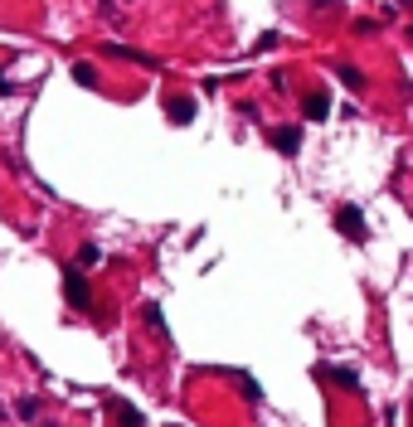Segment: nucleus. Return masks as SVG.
Listing matches in <instances>:
<instances>
[{"instance_id": "obj_1", "label": "nucleus", "mask_w": 413, "mask_h": 427, "mask_svg": "<svg viewBox=\"0 0 413 427\" xmlns=\"http://www.w3.org/2000/svg\"><path fill=\"white\" fill-rule=\"evenodd\" d=\"M64 292L73 311H92V292H88V272L83 267H64Z\"/></svg>"}, {"instance_id": "obj_2", "label": "nucleus", "mask_w": 413, "mask_h": 427, "mask_svg": "<svg viewBox=\"0 0 413 427\" xmlns=\"http://www.w3.org/2000/svg\"><path fill=\"white\" fill-rule=\"evenodd\" d=\"M336 229H340L350 243H365V238H370V224H365V214H360L355 204H340V209H336Z\"/></svg>"}, {"instance_id": "obj_8", "label": "nucleus", "mask_w": 413, "mask_h": 427, "mask_svg": "<svg viewBox=\"0 0 413 427\" xmlns=\"http://www.w3.org/2000/svg\"><path fill=\"white\" fill-rule=\"evenodd\" d=\"M73 83L78 88H97V68L92 64H73Z\"/></svg>"}, {"instance_id": "obj_6", "label": "nucleus", "mask_w": 413, "mask_h": 427, "mask_svg": "<svg viewBox=\"0 0 413 427\" xmlns=\"http://www.w3.org/2000/svg\"><path fill=\"white\" fill-rule=\"evenodd\" d=\"M97 262H102V248H97V243H83V248H78V267H83V272H92Z\"/></svg>"}, {"instance_id": "obj_11", "label": "nucleus", "mask_w": 413, "mask_h": 427, "mask_svg": "<svg viewBox=\"0 0 413 427\" xmlns=\"http://www.w3.org/2000/svg\"><path fill=\"white\" fill-rule=\"evenodd\" d=\"M141 315H146V326L156 331V335H166V320H161V306H156V301H151V306H146Z\"/></svg>"}, {"instance_id": "obj_15", "label": "nucleus", "mask_w": 413, "mask_h": 427, "mask_svg": "<svg viewBox=\"0 0 413 427\" xmlns=\"http://www.w3.org/2000/svg\"><path fill=\"white\" fill-rule=\"evenodd\" d=\"M399 5H413V0H399Z\"/></svg>"}, {"instance_id": "obj_7", "label": "nucleus", "mask_w": 413, "mask_h": 427, "mask_svg": "<svg viewBox=\"0 0 413 427\" xmlns=\"http://www.w3.org/2000/svg\"><path fill=\"white\" fill-rule=\"evenodd\" d=\"M336 78H340L345 88H365V73H360V68H350V64H336Z\"/></svg>"}, {"instance_id": "obj_3", "label": "nucleus", "mask_w": 413, "mask_h": 427, "mask_svg": "<svg viewBox=\"0 0 413 427\" xmlns=\"http://www.w3.org/2000/svg\"><path fill=\"white\" fill-rule=\"evenodd\" d=\"M273 146H277L282 155H297V151H301V127H282V131H273Z\"/></svg>"}, {"instance_id": "obj_10", "label": "nucleus", "mask_w": 413, "mask_h": 427, "mask_svg": "<svg viewBox=\"0 0 413 427\" xmlns=\"http://www.w3.org/2000/svg\"><path fill=\"white\" fill-rule=\"evenodd\" d=\"M171 122L190 127V122H195V102H171Z\"/></svg>"}, {"instance_id": "obj_14", "label": "nucleus", "mask_w": 413, "mask_h": 427, "mask_svg": "<svg viewBox=\"0 0 413 427\" xmlns=\"http://www.w3.org/2000/svg\"><path fill=\"white\" fill-rule=\"evenodd\" d=\"M312 5H316V10H326V5H340V0H312Z\"/></svg>"}, {"instance_id": "obj_5", "label": "nucleus", "mask_w": 413, "mask_h": 427, "mask_svg": "<svg viewBox=\"0 0 413 427\" xmlns=\"http://www.w3.org/2000/svg\"><path fill=\"white\" fill-rule=\"evenodd\" d=\"M112 413H117V422H122V427H146V417H141L132 403H112Z\"/></svg>"}, {"instance_id": "obj_12", "label": "nucleus", "mask_w": 413, "mask_h": 427, "mask_svg": "<svg viewBox=\"0 0 413 427\" xmlns=\"http://www.w3.org/2000/svg\"><path fill=\"white\" fill-rule=\"evenodd\" d=\"M15 413H20V417H25V422H34V417H39V403H34V398H25V403H20V408H15Z\"/></svg>"}, {"instance_id": "obj_13", "label": "nucleus", "mask_w": 413, "mask_h": 427, "mask_svg": "<svg viewBox=\"0 0 413 427\" xmlns=\"http://www.w3.org/2000/svg\"><path fill=\"white\" fill-rule=\"evenodd\" d=\"M238 389H243V398H253V403H258V398H263V389H258V384H253V379H243V384H238Z\"/></svg>"}, {"instance_id": "obj_4", "label": "nucleus", "mask_w": 413, "mask_h": 427, "mask_svg": "<svg viewBox=\"0 0 413 427\" xmlns=\"http://www.w3.org/2000/svg\"><path fill=\"white\" fill-rule=\"evenodd\" d=\"M331 112V97L326 92H312V97H306V117H312V122H321Z\"/></svg>"}, {"instance_id": "obj_9", "label": "nucleus", "mask_w": 413, "mask_h": 427, "mask_svg": "<svg viewBox=\"0 0 413 427\" xmlns=\"http://www.w3.org/2000/svg\"><path fill=\"white\" fill-rule=\"evenodd\" d=\"M326 379H336L340 389H360V379H355V369H321Z\"/></svg>"}]
</instances>
